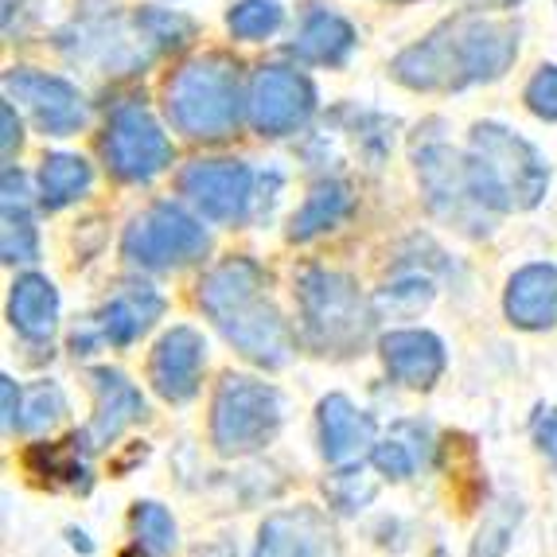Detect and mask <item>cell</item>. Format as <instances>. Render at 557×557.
I'll use <instances>...</instances> for the list:
<instances>
[{
  "mask_svg": "<svg viewBox=\"0 0 557 557\" xmlns=\"http://www.w3.org/2000/svg\"><path fill=\"white\" fill-rule=\"evenodd\" d=\"M515 55H519L515 24L483 16V12H460L429 32L421 44L406 47L391 63V71L409 90L448 94L503 78Z\"/></svg>",
  "mask_w": 557,
  "mask_h": 557,
  "instance_id": "obj_1",
  "label": "cell"
},
{
  "mask_svg": "<svg viewBox=\"0 0 557 557\" xmlns=\"http://www.w3.org/2000/svg\"><path fill=\"white\" fill-rule=\"evenodd\" d=\"M265 270L253 258H226L199 281L196 305L242 359L277 371L297 355V335L281 308L265 297Z\"/></svg>",
  "mask_w": 557,
  "mask_h": 557,
  "instance_id": "obj_2",
  "label": "cell"
},
{
  "mask_svg": "<svg viewBox=\"0 0 557 557\" xmlns=\"http://www.w3.org/2000/svg\"><path fill=\"white\" fill-rule=\"evenodd\" d=\"M468 180L472 191L492 214L530 211L549 187V168L542 152L519 133L495 121H480L468 137Z\"/></svg>",
  "mask_w": 557,
  "mask_h": 557,
  "instance_id": "obj_3",
  "label": "cell"
},
{
  "mask_svg": "<svg viewBox=\"0 0 557 557\" xmlns=\"http://www.w3.org/2000/svg\"><path fill=\"white\" fill-rule=\"evenodd\" d=\"M168 121L191 140H226L242 121L238 63L219 51L180 63L164 86Z\"/></svg>",
  "mask_w": 557,
  "mask_h": 557,
  "instance_id": "obj_4",
  "label": "cell"
},
{
  "mask_svg": "<svg viewBox=\"0 0 557 557\" xmlns=\"http://www.w3.org/2000/svg\"><path fill=\"white\" fill-rule=\"evenodd\" d=\"M297 305L305 344L317 355L351 359L367 347L374 327L371 305L362 300L359 285L347 273L308 265L297 273Z\"/></svg>",
  "mask_w": 557,
  "mask_h": 557,
  "instance_id": "obj_5",
  "label": "cell"
},
{
  "mask_svg": "<svg viewBox=\"0 0 557 557\" xmlns=\"http://www.w3.org/2000/svg\"><path fill=\"white\" fill-rule=\"evenodd\" d=\"M285 398L250 374H226L211 401V445L219 456H250L277 437Z\"/></svg>",
  "mask_w": 557,
  "mask_h": 557,
  "instance_id": "obj_6",
  "label": "cell"
},
{
  "mask_svg": "<svg viewBox=\"0 0 557 557\" xmlns=\"http://www.w3.org/2000/svg\"><path fill=\"white\" fill-rule=\"evenodd\" d=\"M207 246L203 223L176 203H152L121 234V253L137 270H180L203 258Z\"/></svg>",
  "mask_w": 557,
  "mask_h": 557,
  "instance_id": "obj_7",
  "label": "cell"
},
{
  "mask_svg": "<svg viewBox=\"0 0 557 557\" xmlns=\"http://www.w3.org/2000/svg\"><path fill=\"white\" fill-rule=\"evenodd\" d=\"M413 160H418V180L429 211L472 238L492 231V211L475 199L472 180H468V157L448 149L445 140H425V145L418 140Z\"/></svg>",
  "mask_w": 557,
  "mask_h": 557,
  "instance_id": "obj_8",
  "label": "cell"
},
{
  "mask_svg": "<svg viewBox=\"0 0 557 557\" xmlns=\"http://www.w3.org/2000/svg\"><path fill=\"white\" fill-rule=\"evenodd\" d=\"M102 157L117 180H125V184H149V180H157L176 160V149H172V140L164 137V129H160L157 117L145 106L121 102L110 113V121H106Z\"/></svg>",
  "mask_w": 557,
  "mask_h": 557,
  "instance_id": "obj_9",
  "label": "cell"
},
{
  "mask_svg": "<svg viewBox=\"0 0 557 557\" xmlns=\"http://www.w3.org/2000/svg\"><path fill=\"white\" fill-rule=\"evenodd\" d=\"M246 110L261 137H288L317 113V86L293 66H261L246 94Z\"/></svg>",
  "mask_w": 557,
  "mask_h": 557,
  "instance_id": "obj_10",
  "label": "cell"
},
{
  "mask_svg": "<svg viewBox=\"0 0 557 557\" xmlns=\"http://www.w3.org/2000/svg\"><path fill=\"white\" fill-rule=\"evenodd\" d=\"M184 191L211 223H246L253 207V172L242 160H196L180 172Z\"/></svg>",
  "mask_w": 557,
  "mask_h": 557,
  "instance_id": "obj_11",
  "label": "cell"
},
{
  "mask_svg": "<svg viewBox=\"0 0 557 557\" xmlns=\"http://www.w3.org/2000/svg\"><path fill=\"white\" fill-rule=\"evenodd\" d=\"M4 94L32 113V121L47 137H75L86 125V98L59 75L32 71V66H12L4 75Z\"/></svg>",
  "mask_w": 557,
  "mask_h": 557,
  "instance_id": "obj_12",
  "label": "cell"
},
{
  "mask_svg": "<svg viewBox=\"0 0 557 557\" xmlns=\"http://www.w3.org/2000/svg\"><path fill=\"white\" fill-rule=\"evenodd\" d=\"M253 557H339V534L317 507H288L261 522Z\"/></svg>",
  "mask_w": 557,
  "mask_h": 557,
  "instance_id": "obj_13",
  "label": "cell"
},
{
  "mask_svg": "<svg viewBox=\"0 0 557 557\" xmlns=\"http://www.w3.org/2000/svg\"><path fill=\"white\" fill-rule=\"evenodd\" d=\"M207 367V344L196 327H172V332L160 335V344L152 347L149 359V382L152 391L164 401L180 406V401H191L199 394V382H203Z\"/></svg>",
  "mask_w": 557,
  "mask_h": 557,
  "instance_id": "obj_14",
  "label": "cell"
},
{
  "mask_svg": "<svg viewBox=\"0 0 557 557\" xmlns=\"http://www.w3.org/2000/svg\"><path fill=\"white\" fill-rule=\"evenodd\" d=\"M379 351L391 379L409 386V391H433L445 374V344L433 332H421V327L386 332L379 339Z\"/></svg>",
  "mask_w": 557,
  "mask_h": 557,
  "instance_id": "obj_15",
  "label": "cell"
},
{
  "mask_svg": "<svg viewBox=\"0 0 557 557\" xmlns=\"http://www.w3.org/2000/svg\"><path fill=\"white\" fill-rule=\"evenodd\" d=\"M164 308H168L164 297H160L152 285H145V281H125V285L98 308V317H90V324L98 327L102 344L129 347L164 317Z\"/></svg>",
  "mask_w": 557,
  "mask_h": 557,
  "instance_id": "obj_16",
  "label": "cell"
},
{
  "mask_svg": "<svg viewBox=\"0 0 557 557\" xmlns=\"http://www.w3.org/2000/svg\"><path fill=\"white\" fill-rule=\"evenodd\" d=\"M320 453L327 465H355L374 448V418L362 413L347 394H327L317 406Z\"/></svg>",
  "mask_w": 557,
  "mask_h": 557,
  "instance_id": "obj_17",
  "label": "cell"
},
{
  "mask_svg": "<svg viewBox=\"0 0 557 557\" xmlns=\"http://www.w3.org/2000/svg\"><path fill=\"white\" fill-rule=\"evenodd\" d=\"M86 379H90V391H94V421L86 433H90L94 448L113 445L133 421L145 418V398H140L137 386L121 371H113V367H94Z\"/></svg>",
  "mask_w": 557,
  "mask_h": 557,
  "instance_id": "obj_18",
  "label": "cell"
},
{
  "mask_svg": "<svg viewBox=\"0 0 557 557\" xmlns=\"http://www.w3.org/2000/svg\"><path fill=\"white\" fill-rule=\"evenodd\" d=\"M503 312L515 327L522 332H546L557 324V265L549 261H534L522 265L511 281H507V297H503Z\"/></svg>",
  "mask_w": 557,
  "mask_h": 557,
  "instance_id": "obj_19",
  "label": "cell"
},
{
  "mask_svg": "<svg viewBox=\"0 0 557 557\" xmlns=\"http://www.w3.org/2000/svg\"><path fill=\"white\" fill-rule=\"evenodd\" d=\"M90 433H71L63 441H39L24 453V465L47 487H66V492H90Z\"/></svg>",
  "mask_w": 557,
  "mask_h": 557,
  "instance_id": "obj_20",
  "label": "cell"
},
{
  "mask_svg": "<svg viewBox=\"0 0 557 557\" xmlns=\"http://www.w3.org/2000/svg\"><path fill=\"white\" fill-rule=\"evenodd\" d=\"M9 324L16 327L24 339L44 344L55 335L59 324V288L44 277V273H24L12 281L9 288Z\"/></svg>",
  "mask_w": 557,
  "mask_h": 557,
  "instance_id": "obj_21",
  "label": "cell"
},
{
  "mask_svg": "<svg viewBox=\"0 0 557 557\" xmlns=\"http://www.w3.org/2000/svg\"><path fill=\"white\" fill-rule=\"evenodd\" d=\"M355 47V28L344 16H335L327 9H308L305 24L297 32V44H293V55L300 63H317V66H339Z\"/></svg>",
  "mask_w": 557,
  "mask_h": 557,
  "instance_id": "obj_22",
  "label": "cell"
},
{
  "mask_svg": "<svg viewBox=\"0 0 557 557\" xmlns=\"http://www.w3.org/2000/svg\"><path fill=\"white\" fill-rule=\"evenodd\" d=\"M351 211H355L351 187L339 184V180H324V184H317L312 191H308V199L300 203V211L293 214V223H288V238L293 242L320 238L324 231H335V226L344 223Z\"/></svg>",
  "mask_w": 557,
  "mask_h": 557,
  "instance_id": "obj_23",
  "label": "cell"
},
{
  "mask_svg": "<svg viewBox=\"0 0 557 557\" xmlns=\"http://www.w3.org/2000/svg\"><path fill=\"white\" fill-rule=\"evenodd\" d=\"M90 164L83 157H71V152H51L39 164V203L47 211H63L75 199H83L90 191Z\"/></svg>",
  "mask_w": 557,
  "mask_h": 557,
  "instance_id": "obj_24",
  "label": "cell"
},
{
  "mask_svg": "<svg viewBox=\"0 0 557 557\" xmlns=\"http://www.w3.org/2000/svg\"><path fill=\"white\" fill-rule=\"evenodd\" d=\"M129 527H133L137 546L149 557H168L176 549V519H172L168 507H160V503H152V499L137 503L129 515Z\"/></svg>",
  "mask_w": 557,
  "mask_h": 557,
  "instance_id": "obj_25",
  "label": "cell"
},
{
  "mask_svg": "<svg viewBox=\"0 0 557 557\" xmlns=\"http://www.w3.org/2000/svg\"><path fill=\"white\" fill-rule=\"evenodd\" d=\"M0 258L9 265H32L39 258V231L32 223L28 203H4V231H0Z\"/></svg>",
  "mask_w": 557,
  "mask_h": 557,
  "instance_id": "obj_26",
  "label": "cell"
},
{
  "mask_svg": "<svg viewBox=\"0 0 557 557\" xmlns=\"http://www.w3.org/2000/svg\"><path fill=\"white\" fill-rule=\"evenodd\" d=\"M285 9L281 0H238L231 12H226V28L234 32V39H270L281 28Z\"/></svg>",
  "mask_w": 557,
  "mask_h": 557,
  "instance_id": "obj_27",
  "label": "cell"
},
{
  "mask_svg": "<svg viewBox=\"0 0 557 557\" xmlns=\"http://www.w3.org/2000/svg\"><path fill=\"white\" fill-rule=\"evenodd\" d=\"M522 519V507L519 499H503L499 507H492V511L483 515V527L475 530V542H472V554L468 557H503L507 554V546H511V534L515 527H519Z\"/></svg>",
  "mask_w": 557,
  "mask_h": 557,
  "instance_id": "obj_28",
  "label": "cell"
},
{
  "mask_svg": "<svg viewBox=\"0 0 557 557\" xmlns=\"http://www.w3.org/2000/svg\"><path fill=\"white\" fill-rule=\"evenodd\" d=\"M429 456L425 445H413V441H406V429L394 425V433L382 445L371 448V465L379 468L382 475H391V480H409V475L418 472L421 460Z\"/></svg>",
  "mask_w": 557,
  "mask_h": 557,
  "instance_id": "obj_29",
  "label": "cell"
},
{
  "mask_svg": "<svg viewBox=\"0 0 557 557\" xmlns=\"http://www.w3.org/2000/svg\"><path fill=\"white\" fill-rule=\"evenodd\" d=\"M66 413V398L55 382H39L24 394V413H20V429L24 433H39V429L55 425Z\"/></svg>",
  "mask_w": 557,
  "mask_h": 557,
  "instance_id": "obj_30",
  "label": "cell"
},
{
  "mask_svg": "<svg viewBox=\"0 0 557 557\" xmlns=\"http://www.w3.org/2000/svg\"><path fill=\"white\" fill-rule=\"evenodd\" d=\"M324 492H327V499H332L335 511L355 515V511H362V507H367V503L374 499L379 483H374L371 475L362 472V468H347V472L332 475V480L324 483Z\"/></svg>",
  "mask_w": 557,
  "mask_h": 557,
  "instance_id": "obj_31",
  "label": "cell"
},
{
  "mask_svg": "<svg viewBox=\"0 0 557 557\" xmlns=\"http://www.w3.org/2000/svg\"><path fill=\"white\" fill-rule=\"evenodd\" d=\"M137 20H140V28H145V36L152 39V47H157V51H168V47H184L187 39L196 36V24H191L187 16H180V12L140 9Z\"/></svg>",
  "mask_w": 557,
  "mask_h": 557,
  "instance_id": "obj_32",
  "label": "cell"
},
{
  "mask_svg": "<svg viewBox=\"0 0 557 557\" xmlns=\"http://www.w3.org/2000/svg\"><path fill=\"white\" fill-rule=\"evenodd\" d=\"M429 300H433V285L421 277L401 281V285H391L382 293V305L391 308V317H418L421 308H429Z\"/></svg>",
  "mask_w": 557,
  "mask_h": 557,
  "instance_id": "obj_33",
  "label": "cell"
},
{
  "mask_svg": "<svg viewBox=\"0 0 557 557\" xmlns=\"http://www.w3.org/2000/svg\"><path fill=\"white\" fill-rule=\"evenodd\" d=\"M527 106L539 117L557 121V66H542L527 86Z\"/></svg>",
  "mask_w": 557,
  "mask_h": 557,
  "instance_id": "obj_34",
  "label": "cell"
},
{
  "mask_svg": "<svg viewBox=\"0 0 557 557\" xmlns=\"http://www.w3.org/2000/svg\"><path fill=\"white\" fill-rule=\"evenodd\" d=\"M0 406H4V433H16L20 413H24V391L12 374H0Z\"/></svg>",
  "mask_w": 557,
  "mask_h": 557,
  "instance_id": "obj_35",
  "label": "cell"
},
{
  "mask_svg": "<svg viewBox=\"0 0 557 557\" xmlns=\"http://www.w3.org/2000/svg\"><path fill=\"white\" fill-rule=\"evenodd\" d=\"M534 441H539V448L546 453L549 465L557 468V406L542 409L539 418H534Z\"/></svg>",
  "mask_w": 557,
  "mask_h": 557,
  "instance_id": "obj_36",
  "label": "cell"
},
{
  "mask_svg": "<svg viewBox=\"0 0 557 557\" xmlns=\"http://www.w3.org/2000/svg\"><path fill=\"white\" fill-rule=\"evenodd\" d=\"M0 149H4V160H12L20 152V140H24V133H20V117H16V106H12V98L4 106H0Z\"/></svg>",
  "mask_w": 557,
  "mask_h": 557,
  "instance_id": "obj_37",
  "label": "cell"
},
{
  "mask_svg": "<svg viewBox=\"0 0 557 557\" xmlns=\"http://www.w3.org/2000/svg\"><path fill=\"white\" fill-rule=\"evenodd\" d=\"M468 4H480V9H511L519 0H468Z\"/></svg>",
  "mask_w": 557,
  "mask_h": 557,
  "instance_id": "obj_38",
  "label": "cell"
}]
</instances>
